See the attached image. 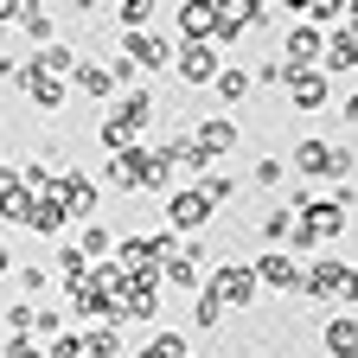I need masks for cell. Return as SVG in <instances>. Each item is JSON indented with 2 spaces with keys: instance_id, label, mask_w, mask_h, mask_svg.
Instances as JSON below:
<instances>
[{
  "instance_id": "ac0fdd59",
  "label": "cell",
  "mask_w": 358,
  "mask_h": 358,
  "mask_svg": "<svg viewBox=\"0 0 358 358\" xmlns=\"http://www.w3.org/2000/svg\"><path fill=\"white\" fill-rule=\"evenodd\" d=\"M77 339H83V358H122V327H109V320L103 327H83Z\"/></svg>"
},
{
  "instance_id": "5bb4252c",
  "label": "cell",
  "mask_w": 358,
  "mask_h": 358,
  "mask_svg": "<svg viewBox=\"0 0 358 358\" xmlns=\"http://www.w3.org/2000/svg\"><path fill=\"white\" fill-rule=\"evenodd\" d=\"M20 224H26V231H38V237H58V231H64V224H71V217H64V205H58V192H52V186H45V192H32V205H26V217H20Z\"/></svg>"
},
{
  "instance_id": "cb8c5ba5",
  "label": "cell",
  "mask_w": 358,
  "mask_h": 358,
  "mask_svg": "<svg viewBox=\"0 0 358 358\" xmlns=\"http://www.w3.org/2000/svg\"><path fill=\"white\" fill-rule=\"evenodd\" d=\"M77 250H83V256H96V262H109V250H115L109 224H103V217H90V224H83V243H77Z\"/></svg>"
},
{
  "instance_id": "83f0119b",
  "label": "cell",
  "mask_w": 358,
  "mask_h": 358,
  "mask_svg": "<svg viewBox=\"0 0 358 358\" xmlns=\"http://www.w3.org/2000/svg\"><path fill=\"white\" fill-rule=\"evenodd\" d=\"M58 275H64V282H71V288H77V282H83V275H90V256H83V250H77V243H64V250H58Z\"/></svg>"
},
{
  "instance_id": "52a82bcc",
  "label": "cell",
  "mask_w": 358,
  "mask_h": 358,
  "mask_svg": "<svg viewBox=\"0 0 358 358\" xmlns=\"http://www.w3.org/2000/svg\"><path fill=\"white\" fill-rule=\"evenodd\" d=\"M211 211H217V205H211L199 186H186V192L166 199V231H173V237H192V231H205V224H211Z\"/></svg>"
},
{
  "instance_id": "f546056e",
  "label": "cell",
  "mask_w": 358,
  "mask_h": 358,
  "mask_svg": "<svg viewBox=\"0 0 358 358\" xmlns=\"http://www.w3.org/2000/svg\"><path fill=\"white\" fill-rule=\"evenodd\" d=\"M288 224H294V205H275V211H262V237H268V243H282V237H288Z\"/></svg>"
},
{
  "instance_id": "484cf974",
  "label": "cell",
  "mask_w": 358,
  "mask_h": 358,
  "mask_svg": "<svg viewBox=\"0 0 358 358\" xmlns=\"http://www.w3.org/2000/svg\"><path fill=\"white\" fill-rule=\"evenodd\" d=\"M13 26H20V32L32 38V45H52V13H45V7H38V0H32V7H26V13H20Z\"/></svg>"
},
{
  "instance_id": "44dd1931",
  "label": "cell",
  "mask_w": 358,
  "mask_h": 358,
  "mask_svg": "<svg viewBox=\"0 0 358 358\" xmlns=\"http://www.w3.org/2000/svg\"><path fill=\"white\" fill-rule=\"evenodd\" d=\"M211 83H217V96H224V103H243L250 90H256L243 64H217V77H211Z\"/></svg>"
},
{
  "instance_id": "7402d4cb",
  "label": "cell",
  "mask_w": 358,
  "mask_h": 358,
  "mask_svg": "<svg viewBox=\"0 0 358 358\" xmlns=\"http://www.w3.org/2000/svg\"><path fill=\"white\" fill-rule=\"evenodd\" d=\"M32 64H38V71H52V77H71L77 52H71V45H58V38H52V45H38V52H32Z\"/></svg>"
},
{
  "instance_id": "4dcf8cb0",
  "label": "cell",
  "mask_w": 358,
  "mask_h": 358,
  "mask_svg": "<svg viewBox=\"0 0 358 358\" xmlns=\"http://www.w3.org/2000/svg\"><path fill=\"white\" fill-rule=\"evenodd\" d=\"M45 358H83V339L77 333H52L45 339Z\"/></svg>"
},
{
  "instance_id": "9c48e42d",
  "label": "cell",
  "mask_w": 358,
  "mask_h": 358,
  "mask_svg": "<svg viewBox=\"0 0 358 358\" xmlns=\"http://www.w3.org/2000/svg\"><path fill=\"white\" fill-rule=\"evenodd\" d=\"M294 211H301V224H307V231H313V237H320V243H333V237H345V224H352V211H345L339 199H301Z\"/></svg>"
},
{
  "instance_id": "7c38bea8",
  "label": "cell",
  "mask_w": 358,
  "mask_h": 358,
  "mask_svg": "<svg viewBox=\"0 0 358 358\" xmlns=\"http://www.w3.org/2000/svg\"><path fill=\"white\" fill-rule=\"evenodd\" d=\"M282 83H288V103H294V109H307V115L333 103V83H327L320 71H313V64H307V71H288Z\"/></svg>"
},
{
  "instance_id": "277c9868",
  "label": "cell",
  "mask_w": 358,
  "mask_h": 358,
  "mask_svg": "<svg viewBox=\"0 0 358 358\" xmlns=\"http://www.w3.org/2000/svg\"><path fill=\"white\" fill-rule=\"evenodd\" d=\"M205 262H211V256H205V243H179V250H173V256L154 268V275H160L166 288H179V294H199V282H205Z\"/></svg>"
},
{
  "instance_id": "8fae6325",
  "label": "cell",
  "mask_w": 358,
  "mask_h": 358,
  "mask_svg": "<svg viewBox=\"0 0 358 358\" xmlns=\"http://www.w3.org/2000/svg\"><path fill=\"white\" fill-rule=\"evenodd\" d=\"M52 192H58V205H64V217H83V224H90V217H96V179H90V173H77V166H71V173L58 179V186H52Z\"/></svg>"
},
{
  "instance_id": "e0dca14e",
  "label": "cell",
  "mask_w": 358,
  "mask_h": 358,
  "mask_svg": "<svg viewBox=\"0 0 358 358\" xmlns=\"http://www.w3.org/2000/svg\"><path fill=\"white\" fill-rule=\"evenodd\" d=\"M71 83L83 90V96H96V103H103V96H115V77H109V64H83V58H77V64H71Z\"/></svg>"
},
{
  "instance_id": "d4e9b609",
  "label": "cell",
  "mask_w": 358,
  "mask_h": 358,
  "mask_svg": "<svg viewBox=\"0 0 358 358\" xmlns=\"http://www.w3.org/2000/svg\"><path fill=\"white\" fill-rule=\"evenodd\" d=\"M96 141H103V148H115V154H122V148H134V141H141V134H134V128H128V122H122V115H103V122H96Z\"/></svg>"
},
{
  "instance_id": "ffe728a7",
  "label": "cell",
  "mask_w": 358,
  "mask_h": 358,
  "mask_svg": "<svg viewBox=\"0 0 358 358\" xmlns=\"http://www.w3.org/2000/svg\"><path fill=\"white\" fill-rule=\"evenodd\" d=\"M154 109H160V103H154V90H128V96L115 103V115H122V122H128L134 134H141V128L154 122Z\"/></svg>"
},
{
  "instance_id": "2e32d148",
  "label": "cell",
  "mask_w": 358,
  "mask_h": 358,
  "mask_svg": "<svg viewBox=\"0 0 358 358\" xmlns=\"http://www.w3.org/2000/svg\"><path fill=\"white\" fill-rule=\"evenodd\" d=\"M192 148H199L205 160L231 154V148H237V122H231V115H211V122H199V128H192Z\"/></svg>"
},
{
  "instance_id": "1f68e13d",
  "label": "cell",
  "mask_w": 358,
  "mask_h": 358,
  "mask_svg": "<svg viewBox=\"0 0 358 358\" xmlns=\"http://www.w3.org/2000/svg\"><path fill=\"white\" fill-rule=\"evenodd\" d=\"M0 358H45V345H38L32 333H13L7 345H0Z\"/></svg>"
},
{
  "instance_id": "ab89813d",
  "label": "cell",
  "mask_w": 358,
  "mask_h": 358,
  "mask_svg": "<svg viewBox=\"0 0 358 358\" xmlns=\"http://www.w3.org/2000/svg\"><path fill=\"white\" fill-rule=\"evenodd\" d=\"M186 7H211V0H186Z\"/></svg>"
},
{
  "instance_id": "7a4b0ae2",
  "label": "cell",
  "mask_w": 358,
  "mask_h": 358,
  "mask_svg": "<svg viewBox=\"0 0 358 358\" xmlns=\"http://www.w3.org/2000/svg\"><path fill=\"white\" fill-rule=\"evenodd\" d=\"M115 160H122V173H128V186H134V192H166V179H173V166L160 160V148H141V141L122 148Z\"/></svg>"
},
{
  "instance_id": "4316f807",
  "label": "cell",
  "mask_w": 358,
  "mask_h": 358,
  "mask_svg": "<svg viewBox=\"0 0 358 358\" xmlns=\"http://www.w3.org/2000/svg\"><path fill=\"white\" fill-rule=\"evenodd\" d=\"M115 20H122L128 32H148V20H154V0H115Z\"/></svg>"
},
{
  "instance_id": "8d00e7d4",
  "label": "cell",
  "mask_w": 358,
  "mask_h": 358,
  "mask_svg": "<svg viewBox=\"0 0 358 358\" xmlns=\"http://www.w3.org/2000/svg\"><path fill=\"white\" fill-rule=\"evenodd\" d=\"M282 179V160H256V186H275Z\"/></svg>"
},
{
  "instance_id": "ba28073f",
  "label": "cell",
  "mask_w": 358,
  "mask_h": 358,
  "mask_svg": "<svg viewBox=\"0 0 358 358\" xmlns=\"http://www.w3.org/2000/svg\"><path fill=\"white\" fill-rule=\"evenodd\" d=\"M122 64L154 77V71H166V64H173V45H166L154 26H148V32H128V38H122Z\"/></svg>"
},
{
  "instance_id": "74e56055",
  "label": "cell",
  "mask_w": 358,
  "mask_h": 358,
  "mask_svg": "<svg viewBox=\"0 0 358 358\" xmlns=\"http://www.w3.org/2000/svg\"><path fill=\"white\" fill-rule=\"evenodd\" d=\"M7 268H13V250H7V243H0V275H7Z\"/></svg>"
},
{
  "instance_id": "4fadbf2b",
  "label": "cell",
  "mask_w": 358,
  "mask_h": 358,
  "mask_svg": "<svg viewBox=\"0 0 358 358\" xmlns=\"http://www.w3.org/2000/svg\"><path fill=\"white\" fill-rule=\"evenodd\" d=\"M307 64H320V26L294 20L288 38H282V71H307Z\"/></svg>"
},
{
  "instance_id": "f1b7e54d",
  "label": "cell",
  "mask_w": 358,
  "mask_h": 358,
  "mask_svg": "<svg viewBox=\"0 0 358 358\" xmlns=\"http://www.w3.org/2000/svg\"><path fill=\"white\" fill-rule=\"evenodd\" d=\"M192 313H199V327L211 333V327H217V320H224V313H231V307H224V301H217L211 288H199V294H192Z\"/></svg>"
},
{
  "instance_id": "d6a6232c",
  "label": "cell",
  "mask_w": 358,
  "mask_h": 358,
  "mask_svg": "<svg viewBox=\"0 0 358 358\" xmlns=\"http://www.w3.org/2000/svg\"><path fill=\"white\" fill-rule=\"evenodd\" d=\"M7 327H13V333H32V327H38V307H32V301H13V307H7Z\"/></svg>"
},
{
  "instance_id": "30bf717a",
  "label": "cell",
  "mask_w": 358,
  "mask_h": 358,
  "mask_svg": "<svg viewBox=\"0 0 358 358\" xmlns=\"http://www.w3.org/2000/svg\"><path fill=\"white\" fill-rule=\"evenodd\" d=\"M20 77V90H26V96H32V109H45V115H52V109H64V77H52V71H38L32 58L13 71Z\"/></svg>"
},
{
  "instance_id": "3957f363",
  "label": "cell",
  "mask_w": 358,
  "mask_h": 358,
  "mask_svg": "<svg viewBox=\"0 0 358 358\" xmlns=\"http://www.w3.org/2000/svg\"><path fill=\"white\" fill-rule=\"evenodd\" d=\"M199 288H211L224 307H250V301H256V275H250V262H211Z\"/></svg>"
},
{
  "instance_id": "6da1fadb",
  "label": "cell",
  "mask_w": 358,
  "mask_h": 358,
  "mask_svg": "<svg viewBox=\"0 0 358 358\" xmlns=\"http://www.w3.org/2000/svg\"><path fill=\"white\" fill-rule=\"evenodd\" d=\"M301 294L307 301H339V313H352V294H358L352 262L345 256H313V262H301Z\"/></svg>"
},
{
  "instance_id": "d590c367",
  "label": "cell",
  "mask_w": 358,
  "mask_h": 358,
  "mask_svg": "<svg viewBox=\"0 0 358 358\" xmlns=\"http://www.w3.org/2000/svg\"><path fill=\"white\" fill-rule=\"evenodd\" d=\"M282 77H288V71H282V58H268V64H256V71H250V83H282Z\"/></svg>"
},
{
  "instance_id": "5b68a950",
  "label": "cell",
  "mask_w": 358,
  "mask_h": 358,
  "mask_svg": "<svg viewBox=\"0 0 358 358\" xmlns=\"http://www.w3.org/2000/svg\"><path fill=\"white\" fill-rule=\"evenodd\" d=\"M320 77H345V71H358V26H333V32H320V64H313Z\"/></svg>"
},
{
  "instance_id": "836d02e7",
  "label": "cell",
  "mask_w": 358,
  "mask_h": 358,
  "mask_svg": "<svg viewBox=\"0 0 358 358\" xmlns=\"http://www.w3.org/2000/svg\"><path fill=\"white\" fill-rule=\"evenodd\" d=\"M173 250H179V237H173V231H154V237H148V262H154V268H160Z\"/></svg>"
},
{
  "instance_id": "e575fe53",
  "label": "cell",
  "mask_w": 358,
  "mask_h": 358,
  "mask_svg": "<svg viewBox=\"0 0 358 358\" xmlns=\"http://www.w3.org/2000/svg\"><path fill=\"white\" fill-rule=\"evenodd\" d=\"M20 288H26V294H45V288H52V268H45V262L20 268Z\"/></svg>"
},
{
  "instance_id": "9a60e30c",
  "label": "cell",
  "mask_w": 358,
  "mask_h": 358,
  "mask_svg": "<svg viewBox=\"0 0 358 358\" xmlns=\"http://www.w3.org/2000/svg\"><path fill=\"white\" fill-rule=\"evenodd\" d=\"M173 71H179V83H211L217 77V52H211V45H179V52H173Z\"/></svg>"
},
{
  "instance_id": "d6986e66",
  "label": "cell",
  "mask_w": 358,
  "mask_h": 358,
  "mask_svg": "<svg viewBox=\"0 0 358 358\" xmlns=\"http://www.w3.org/2000/svg\"><path fill=\"white\" fill-rule=\"evenodd\" d=\"M327 352L333 358H358V320L352 313H333L327 320Z\"/></svg>"
},
{
  "instance_id": "8992f818",
  "label": "cell",
  "mask_w": 358,
  "mask_h": 358,
  "mask_svg": "<svg viewBox=\"0 0 358 358\" xmlns=\"http://www.w3.org/2000/svg\"><path fill=\"white\" fill-rule=\"evenodd\" d=\"M250 275H256V288L301 294V256H288V250H262V256L250 262Z\"/></svg>"
},
{
  "instance_id": "603a6c76",
  "label": "cell",
  "mask_w": 358,
  "mask_h": 358,
  "mask_svg": "<svg viewBox=\"0 0 358 358\" xmlns=\"http://www.w3.org/2000/svg\"><path fill=\"white\" fill-rule=\"evenodd\" d=\"M134 358H192V345H186V333H154Z\"/></svg>"
},
{
  "instance_id": "f35d334b",
  "label": "cell",
  "mask_w": 358,
  "mask_h": 358,
  "mask_svg": "<svg viewBox=\"0 0 358 358\" xmlns=\"http://www.w3.org/2000/svg\"><path fill=\"white\" fill-rule=\"evenodd\" d=\"M282 7H288V13H307V0H282Z\"/></svg>"
}]
</instances>
